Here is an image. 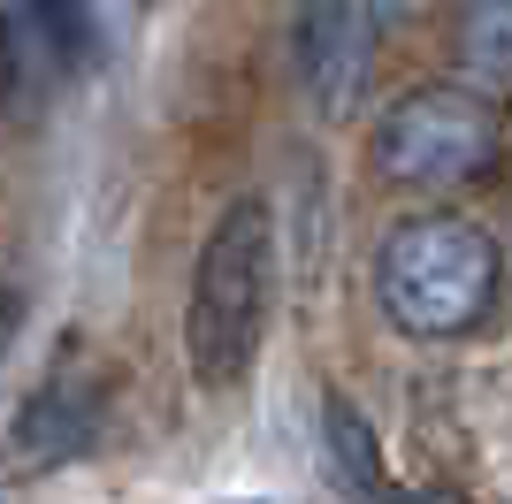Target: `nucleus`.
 <instances>
[{"instance_id": "obj_1", "label": "nucleus", "mask_w": 512, "mask_h": 504, "mask_svg": "<svg viewBox=\"0 0 512 504\" xmlns=\"http://www.w3.org/2000/svg\"><path fill=\"white\" fill-rule=\"evenodd\" d=\"M268 306H276V214L260 191H245L214 214L192 291H184V359H192L199 390H230L253 375Z\"/></svg>"}, {"instance_id": "obj_2", "label": "nucleus", "mask_w": 512, "mask_h": 504, "mask_svg": "<svg viewBox=\"0 0 512 504\" xmlns=\"http://www.w3.org/2000/svg\"><path fill=\"white\" fill-rule=\"evenodd\" d=\"M497 268L505 260L474 222L421 214V222H398L375 252V306L406 336H459L490 314Z\"/></svg>"}, {"instance_id": "obj_3", "label": "nucleus", "mask_w": 512, "mask_h": 504, "mask_svg": "<svg viewBox=\"0 0 512 504\" xmlns=\"http://www.w3.org/2000/svg\"><path fill=\"white\" fill-rule=\"evenodd\" d=\"M497 161V123L467 92H406L375 123V168L406 191H451Z\"/></svg>"}, {"instance_id": "obj_4", "label": "nucleus", "mask_w": 512, "mask_h": 504, "mask_svg": "<svg viewBox=\"0 0 512 504\" xmlns=\"http://www.w3.org/2000/svg\"><path fill=\"white\" fill-rule=\"evenodd\" d=\"M291 69L321 115H344L375 69V0H299Z\"/></svg>"}, {"instance_id": "obj_5", "label": "nucleus", "mask_w": 512, "mask_h": 504, "mask_svg": "<svg viewBox=\"0 0 512 504\" xmlns=\"http://www.w3.org/2000/svg\"><path fill=\"white\" fill-rule=\"evenodd\" d=\"M100 420H107L100 375L77 367V359H62V367L23 398L16 436H8V443H16V459H31V466H62V459H85V451H92Z\"/></svg>"}, {"instance_id": "obj_6", "label": "nucleus", "mask_w": 512, "mask_h": 504, "mask_svg": "<svg viewBox=\"0 0 512 504\" xmlns=\"http://www.w3.org/2000/svg\"><path fill=\"white\" fill-rule=\"evenodd\" d=\"M321 443H329V474H337V489H383V459H375V428L360 420V405L344 398H329L321 405Z\"/></svg>"}, {"instance_id": "obj_7", "label": "nucleus", "mask_w": 512, "mask_h": 504, "mask_svg": "<svg viewBox=\"0 0 512 504\" xmlns=\"http://www.w3.org/2000/svg\"><path fill=\"white\" fill-rule=\"evenodd\" d=\"M31 8V31L62 69H92L100 54V23H92V0H23Z\"/></svg>"}, {"instance_id": "obj_8", "label": "nucleus", "mask_w": 512, "mask_h": 504, "mask_svg": "<svg viewBox=\"0 0 512 504\" xmlns=\"http://www.w3.org/2000/svg\"><path fill=\"white\" fill-rule=\"evenodd\" d=\"M459 62H467L482 84H512V0H482V8H467Z\"/></svg>"}, {"instance_id": "obj_9", "label": "nucleus", "mask_w": 512, "mask_h": 504, "mask_svg": "<svg viewBox=\"0 0 512 504\" xmlns=\"http://www.w3.org/2000/svg\"><path fill=\"white\" fill-rule=\"evenodd\" d=\"M16 329H23V291H16V283H0V352L16 344Z\"/></svg>"}, {"instance_id": "obj_10", "label": "nucleus", "mask_w": 512, "mask_h": 504, "mask_svg": "<svg viewBox=\"0 0 512 504\" xmlns=\"http://www.w3.org/2000/svg\"><path fill=\"white\" fill-rule=\"evenodd\" d=\"M16 100V39H8V23H0V107Z\"/></svg>"}, {"instance_id": "obj_11", "label": "nucleus", "mask_w": 512, "mask_h": 504, "mask_svg": "<svg viewBox=\"0 0 512 504\" xmlns=\"http://www.w3.org/2000/svg\"><path fill=\"white\" fill-rule=\"evenodd\" d=\"M146 8H153V0H146Z\"/></svg>"}]
</instances>
